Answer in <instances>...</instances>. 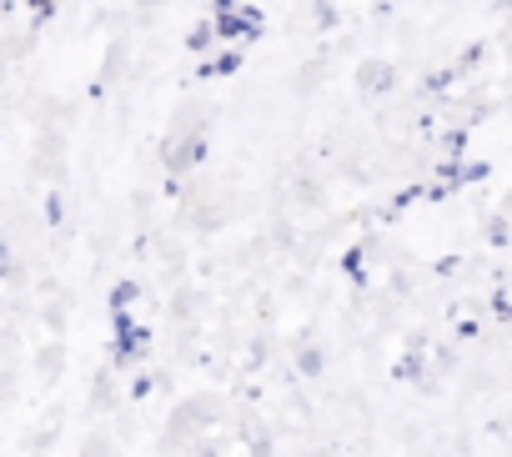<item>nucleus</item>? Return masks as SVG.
I'll return each instance as SVG.
<instances>
[]
</instances>
